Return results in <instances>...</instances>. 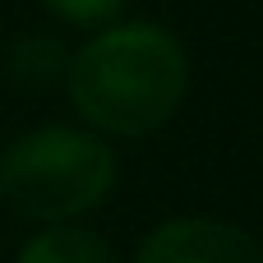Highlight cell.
Segmentation results:
<instances>
[{"label":"cell","mask_w":263,"mask_h":263,"mask_svg":"<svg viewBox=\"0 0 263 263\" xmlns=\"http://www.w3.org/2000/svg\"><path fill=\"white\" fill-rule=\"evenodd\" d=\"M190 83V60L180 42L157 23H116L69 55V102L74 111L116 139H143L162 129Z\"/></svg>","instance_id":"1"},{"label":"cell","mask_w":263,"mask_h":263,"mask_svg":"<svg viewBox=\"0 0 263 263\" xmlns=\"http://www.w3.org/2000/svg\"><path fill=\"white\" fill-rule=\"evenodd\" d=\"M116 185V153L88 129L46 125L14 139L0 157V203L23 222H74Z\"/></svg>","instance_id":"2"},{"label":"cell","mask_w":263,"mask_h":263,"mask_svg":"<svg viewBox=\"0 0 263 263\" xmlns=\"http://www.w3.org/2000/svg\"><path fill=\"white\" fill-rule=\"evenodd\" d=\"M134 263H263V245L236 222L176 217L139 245Z\"/></svg>","instance_id":"3"},{"label":"cell","mask_w":263,"mask_h":263,"mask_svg":"<svg viewBox=\"0 0 263 263\" xmlns=\"http://www.w3.org/2000/svg\"><path fill=\"white\" fill-rule=\"evenodd\" d=\"M5 69H9V83L14 88H28V92H51L65 83L69 74V55L55 37H42V32H28L9 46L5 55Z\"/></svg>","instance_id":"4"},{"label":"cell","mask_w":263,"mask_h":263,"mask_svg":"<svg viewBox=\"0 0 263 263\" xmlns=\"http://www.w3.org/2000/svg\"><path fill=\"white\" fill-rule=\"evenodd\" d=\"M18 263H120V259H116V250H111L102 236H92V231H83V227L55 222V227L37 231V236L18 250Z\"/></svg>","instance_id":"5"},{"label":"cell","mask_w":263,"mask_h":263,"mask_svg":"<svg viewBox=\"0 0 263 263\" xmlns=\"http://www.w3.org/2000/svg\"><path fill=\"white\" fill-rule=\"evenodd\" d=\"M42 5H46L55 18L88 28V23H106V18H116L125 0H42Z\"/></svg>","instance_id":"6"}]
</instances>
